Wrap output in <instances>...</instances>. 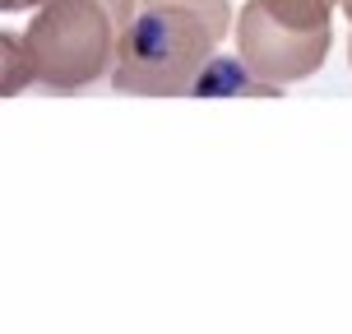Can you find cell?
<instances>
[{"mask_svg": "<svg viewBox=\"0 0 352 334\" xmlns=\"http://www.w3.org/2000/svg\"><path fill=\"white\" fill-rule=\"evenodd\" d=\"M287 28H334V10L343 0H260Z\"/></svg>", "mask_w": 352, "mask_h": 334, "instance_id": "cell-5", "label": "cell"}, {"mask_svg": "<svg viewBox=\"0 0 352 334\" xmlns=\"http://www.w3.org/2000/svg\"><path fill=\"white\" fill-rule=\"evenodd\" d=\"M140 0H56L42 5L28 28L23 47L33 61V84L52 93H79L111 79L121 61L125 28L135 23Z\"/></svg>", "mask_w": 352, "mask_h": 334, "instance_id": "cell-2", "label": "cell"}, {"mask_svg": "<svg viewBox=\"0 0 352 334\" xmlns=\"http://www.w3.org/2000/svg\"><path fill=\"white\" fill-rule=\"evenodd\" d=\"M232 28L228 0H140L125 28L121 61L107 84L116 93L176 98L190 93Z\"/></svg>", "mask_w": 352, "mask_h": 334, "instance_id": "cell-1", "label": "cell"}, {"mask_svg": "<svg viewBox=\"0 0 352 334\" xmlns=\"http://www.w3.org/2000/svg\"><path fill=\"white\" fill-rule=\"evenodd\" d=\"M0 61H5V93L14 98L23 84H33V61L23 47V33H0Z\"/></svg>", "mask_w": 352, "mask_h": 334, "instance_id": "cell-6", "label": "cell"}, {"mask_svg": "<svg viewBox=\"0 0 352 334\" xmlns=\"http://www.w3.org/2000/svg\"><path fill=\"white\" fill-rule=\"evenodd\" d=\"M343 14H348V19H352V0H343Z\"/></svg>", "mask_w": 352, "mask_h": 334, "instance_id": "cell-8", "label": "cell"}, {"mask_svg": "<svg viewBox=\"0 0 352 334\" xmlns=\"http://www.w3.org/2000/svg\"><path fill=\"white\" fill-rule=\"evenodd\" d=\"M42 5H56V0H0L5 14H19V10H42Z\"/></svg>", "mask_w": 352, "mask_h": 334, "instance_id": "cell-7", "label": "cell"}, {"mask_svg": "<svg viewBox=\"0 0 352 334\" xmlns=\"http://www.w3.org/2000/svg\"><path fill=\"white\" fill-rule=\"evenodd\" d=\"M334 28H287L260 0H246L236 14V56L269 84H297L329 61Z\"/></svg>", "mask_w": 352, "mask_h": 334, "instance_id": "cell-3", "label": "cell"}, {"mask_svg": "<svg viewBox=\"0 0 352 334\" xmlns=\"http://www.w3.org/2000/svg\"><path fill=\"white\" fill-rule=\"evenodd\" d=\"M348 56H352V37H348Z\"/></svg>", "mask_w": 352, "mask_h": 334, "instance_id": "cell-9", "label": "cell"}, {"mask_svg": "<svg viewBox=\"0 0 352 334\" xmlns=\"http://www.w3.org/2000/svg\"><path fill=\"white\" fill-rule=\"evenodd\" d=\"M195 98H283V84H269L241 56H213L190 88Z\"/></svg>", "mask_w": 352, "mask_h": 334, "instance_id": "cell-4", "label": "cell"}]
</instances>
